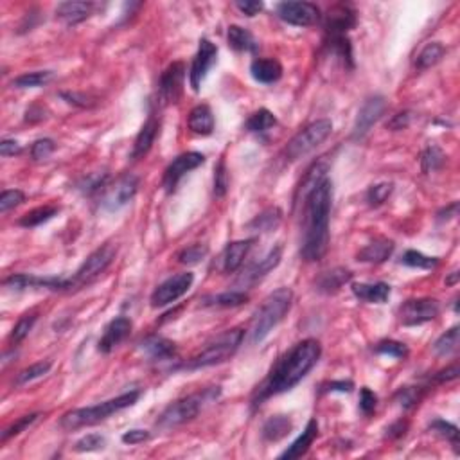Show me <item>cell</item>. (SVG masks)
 <instances>
[{
    "mask_svg": "<svg viewBox=\"0 0 460 460\" xmlns=\"http://www.w3.org/2000/svg\"><path fill=\"white\" fill-rule=\"evenodd\" d=\"M322 354V345L313 338H306L295 343L270 371L266 380L257 387L252 398V406H261L266 399L288 392L293 387L299 385L311 368L317 365Z\"/></svg>",
    "mask_w": 460,
    "mask_h": 460,
    "instance_id": "1",
    "label": "cell"
},
{
    "mask_svg": "<svg viewBox=\"0 0 460 460\" xmlns=\"http://www.w3.org/2000/svg\"><path fill=\"white\" fill-rule=\"evenodd\" d=\"M302 210L301 255L308 263L320 261L329 247V214L333 203V184L324 180L304 198Z\"/></svg>",
    "mask_w": 460,
    "mask_h": 460,
    "instance_id": "2",
    "label": "cell"
},
{
    "mask_svg": "<svg viewBox=\"0 0 460 460\" xmlns=\"http://www.w3.org/2000/svg\"><path fill=\"white\" fill-rule=\"evenodd\" d=\"M138 398H141V392H138V390H131V392H126L122 394V396H117V398L99 403V405L87 406V408H76V410H71L63 415L59 424H62L63 430L67 431L94 426V424L108 419L110 415L117 414V412L124 410L128 406H134L135 403L138 401Z\"/></svg>",
    "mask_w": 460,
    "mask_h": 460,
    "instance_id": "3",
    "label": "cell"
},
{
    "mask_svg": "<svg viewBox=\"0 0 460 460\" xmlns=\"http://www.w3.org/2000/svg\"><path fill=\"white\" fill-rule=\"evenodd\" d=\"M293 301V292L289 288H279L273 293H270L266 299H264L263 306L259 308V311L255 313L254 322H252L250 329V342L254 345L263 342L270 333L273 331V327L286 317V313L292 308Z\"/></svg>",
    "mask_w": 460,
    "mask_h": 460,
    "instance_id": "4",
    "label": "cell"
},
{
    "mask_svg": "<svg viewBox=\"0 0 460 460\" xmlns=\"http://www.w3.org/2000/svg\"><path fill=\"white\" fill-rule=\"evenodd\" d=\"M218 396L220 387H210V389H203L200 390V392L189 394L185 398L171 403V405L159 415L157 424H159L160 428H164V430L182 426V424L193 421L209 403H213L214 399H218Z\"/></svg>",
    "mask_w": 460,
    "mask_h": 460,
    "instance_id": "5",
    "label": "cell"
},
{
    "mask_svg": "<svg viewBox=\"0 0 460 460\" xmlns=\"http://www.w3.org/2000/svg\"><path fill=\"white\" fill-rule=\"evenodd\" d=\"M243 338H245V331L243 329H229L222 333L220 336L209 342L206 349H201L196 356H193L187 364L182 365V368L187 371H196V368L213 367V365H220L223 361L230 360L236 354V351L241 345Z\"/></svg>",
    "mask_w": 460,
    "mask_h": 460,
    "instance_id": "6",
    "label": "cell"
},
{
    "mask_svg": "<svg viewBox=\"0 0 460 460\" xmlns=\"http://www.w3.org/2000/svg\"><path fill=\"white\" fill-rule=\"evenodd\" d=\"M115 254H117V247L112 243H106L97 250H94L85 259V263L76 270L74 275L65 277V292H76V289L92 285L101 273L106 272V268L115 259Z\"/></svg>",
    "mask_w": 460,
    "mask_h": 460,
    "instance_id": "7",
    "label": "cell"
},
{
    "mask_svg": "<svg viewBox=\"0 0 460 460\" xmlns=\"http://www.w3.org/2000/svg\"><path fill=\"white\" fill-rule=\"evenodd\" d=\"M331 131H333V122L329 119H318V121L311 122L310 126H306L304 130L299 131L286 146V160L295 162V160L302 159L313 150H317L329 137Z\"/></svg>",
    "mask_w": 460,
    "mask_h": 460,
    "instance_id": "8",
    "label": "cell"
},
{
    "mask_svg": "<svg viewBox=\"0 0 460 460\" xmlns=\"http://www.w3.org/2000/svg\"><path fill=\"white\" fill-rule=\"evenodd\" d=\"M193 282L194 275L191 272H182L169 277L168 280H164L162 285L157 286L155 292L151 293V306L153 308H164V306L178 301L191 289Z\"/></svg>",
    "mask_w": 460,
    "mask_h": 460,
    "instance_id": "9",
    "label": "cell"
},
{
    "mask_svg": "<svg viewBox=\"0 0 460 460\" xmlns=\"http://www.w3.org/2000/svg\"><path fill=\"white\" fill-rule=\"evenodd\" d=\"M439 313L440 304L436 299H412L399 308V320L403 326H421L431 322L433 318L439 317Z\"/></svg>",
    "mask_w": 460,
    "mask_h": 460,
    "instance_id": "10",
    "label": "cell"
},
{
    "mask_svg": "<svg viewBox=\"0 0 460 460\" xmlns=\"http://www.w3.org/2000/svg\"><path fill=\"white\" fill-rule=\"evenodd\" d=\"M206 162V157L198 153V151H187V153H182V155L176 157L171 164L168 166V169L164 171V180L162 185L168 193H173L176 189V185L180 184V180L184 178L187 173H191L193 169L200 168L201 164Z\"/></svg>",
    "mask_w": 460,
    "mask_h": 460,
    "instance_id": "11",
    "label": "cell"
},
{
    "mask_svg": "<svg viewBox=\"0 0 460 460\" xmlns=\"http://www.w3.org/2000/svg\"><path fill=\"white\" fill-rule=\"evenodd\" d=\"M277 15L286 24L297 27H310L320 20V9L311 2H280L277 4Z\"/></svg>",
    "mask_w": 460,
    "mask_h": 460,
    "instance_id": "12",
    "label": "cell"
},
{
    "mask_svg": "<svg viewBox=\"0 0 460 460\" xmlns=\"http://www.w3.org/2000/svg\"><path fill=\"white\" fill-rule=\"evenodd\" d=\"M137 191H138V176L128 173V175L121 176L112 187L106 189L105 198H103L101 203H103V207H105L106 210H119L134 200Z\"/></svg>",
    "mask_w": 460,
    "mask_h": 460,
    "instance_id": "13",
    "label": "cell"
},
{
    "mask_svg": "<svg viewBox=\"0 0 460 460\" xmlns=\"http://www.w3.org/2000/svg\"><path fill=\"white\" fill-rule=\"evenodd\" d=\"M218 58V47L214 45L210 40L207 38H201L200 47H198V52L193 59V65H191V74H189V80H191V87H193L194 92H198L203 83V80L207 78L210 69L214 67Z\"/></svg>",
    "mask_w": 460,
    "mask_h": 460,
    "instance_id": "14",
    "label": "cell"
},
{
    "mask_svg": "<svg viewBox=\"0 0 460 460\" xmlns=\"http://www.w3.org/2000/svg\"><path fill=\"white\" fill-rule=\"evenodd\" d=\"M385 110H387L385 97L383 96L368 97V99L364 103V106H361L360 112H358L354 128H352V138H354V141H361V138L371 131V128L380 121L381 115L385 113Z\"/></svg>",
    "mask_w": 460,
    "mask_h": 460,
    "instance_id": "15",
    "label": "cell"
},
{
    "mask_svg": "<svg viewBox=\"0 0 460 460\" xmlns=\"http://www.w3.org/2000/svg\"><path fill=\"white\" fill-rule=\"evenodd\" d=\"M185 81V65L182 62L171 63L160 76L159 96L164 103H176L180 99Z\"/></svg>",
    "mask_w": 460,
    "mask_h": 460,
    "instance_id": "16",
    "label": "cell"
},
{
    "mask_svg": "<svg viewBox=\"0 0 460 460\" xmlns=\"http://www.w3.org/2000/svg\"><path fill=\"white\" fill-rule=\"evenodd\" d=\"M356 25V11L347 4H336L327 11L326 27L327 38L335 36H347L349 31Z\"/></svg>",
    "mask_w": 460,
    "mask_h": 460,
    "instance_id": "17",
    "label": "cell"
},
{
    "mask_svg": "<svg viewBox=\"0 0 460 460\" xmlns=\"http://www.w3.org/2000/svg\"><path fill=\"white\" fill-rule=\"evenodd\" d=\"M131 333V320L126 317L113 318L112 322L105 327V333L99 340V351L101 352H112L117 347L119 343L124 342Z\"/></svg>",
    "mask_w": 460,
    "mask_h": 460,
    "instance_id": "18",
    "label": "cell"
},
{
    "mask_svg": "<svg viewBox=\"0 0 460 460\" xmlns=\"http://www.w3.org/2000/svg\"><path fill=\"white\" fill-rule=\"evenodd\" d=\"M159 130H160L159 119L151 113L150 117H148V121L144 122L143 128H141V131L137 134V137H135L134 150H131V159L138 160L150 153V150L153 148V144H155V138L157 135H159Z\"/></svg>",
    "mask_w": 460,
    "mask_h": 460,
    "instance_id": "19",
    "label": "cell"
},
{
    "mask_svg": "<svg viewBox=\"0 0 460 460\" xmlns=\"http://www.w3.org/2000/svg\"><path fill=\"white\" fill-rule=\"evenodd\" d=\"M252 245H254V239H241V241L229 243L222 254L223 272L234 273L236 270H239L245 259H247Z\"/></svg>",
    "mask_w": 460,
    "mask_h": 460,
    "instance_id": "20",
    "label": "cell"
},
{
    "mask_svg": "<svg viewBox=\"0 0 460 460\" xmlns=\"http://www.w3.org/2000/svg\"><path fill=\"white\" fill-rule=\"evenodd\" d=\"M327 169H329V166H327L326 160H318V162H315L313 166L306 171L304 178H302L301 185H299L297 189V194H295V203H302L304 198L308 196L313 189H317L318 185L326 180Z\"/></svg>",
    "mask_w": 460,
    "mask_h": 460,
    "instance_id": "21",
    "label": "cell"
},
{
    "mask_svg": "<svg viewBox=\"0 0 460 460\" xmlns=\"http://www.w3.org/2000/svg\"><path fill=\"white\" fill-rule=\"evenodd\" d=\"M94 9H96L94 2H62L56 8V17L65 24L74 25L87 20L88 17H92Z\"/></svg>",
    "mask_w": 460,
    "mask_h": 460,
    "instance_id": "22",
    "label": "cell"
},
{
    "mask_svg": "<svg viewBox=\"0 0 460 460\" xmlns=\"http://www.w3.org/2000/svg\"><path fill=\"white\" fill-rule=\"evenodd\" d=\"M317 436H318V423H317V419H311L310 423H308V426H306V430L302 431V436H299L297 440H293L292 446H288L286 452L280 453L279 459L280 460L301 459L302 455L308 453V450H310L311 444L315 443Z\"/></svg>",
    "mask_w": 460,
    "mask_h": 460,
    "instance_id": "23",
    "label": "cell"
},
{
    "mask_svg": "<svg viewBox=\"0 0 460 460\" xmlns=\"http://www.w3.org/2000/svg\"><path fill=\"white\" fill-rule=\"evenodd\" d=\"M250 74L259 83H275L282 78V65L273 58H257L252 62Z\"/></svg>",
    "mask_w": 460,
    "mask_h": 460,
    "instance_id": "24",
    "label": "cell"
},
{
    "mask_svg": "<svg viewBox=\"0 0 460 460\" xmlns=\"http://www.w3.org/2000/svg\"><path fill=\"white\" fill-rule=\"evenodd\" d=\"M280 255H282V248H272V250L264 255L263 259H259V263L252 264V266L248 268L245 275L241 277L243 282H245V285H254V282H257L259 279H263L268 272H272L273 268L280 263Z\"/></svg>",
    "mask_w": 460,
    "mask_h": 460,
    "instance_id": "25",
    "label": "cell"
},
{
    "mask_svg": "<svg viewBox=\"0 0 460 460\" xmlns=\"http://www.w3.org/2000/svg\"><path fill=\"white\" fill-rule=\"evenodd\" d=\"M141 349H143L144 354L153 361L171 360L176 352L175 343H173L171 340L164 338V336L159 335H153L150 336V338L144 340V342L141 343Z\"/></svg>",
    "mask_w": 460,
    "mask_h": 460,
    "instance_id": "26",
    "label": "cell"
},
{
    "mask_svg": "<svg viewBox=\"0 0 460 460\" xmlns=\"http://www.w3.org/2000/svg\"><path fill=\"white\" fill-rule=\"evenodd\" d=\"M394 252V243L387 238H378L373 243H368L367 247L358 252V261L361 263L380 264L385 263Z\"/></svg>",
    "mask_w": 460,
    "mask_h": 460,
    "instance_id": "27",
    "label": "cell"
},
{
    "mask_svg": "<svg viewBox=\"0 0 460 460\" xmlns=\"http://www.w3.org/2000/svg\"><path fill=\"white\" fill-rule=\"evenodd\" d=\"M351 289L356 299L368 302V304H383L390 297V286L387 282H373V285L356 282Z\"/></svg>",
    "mask_w": 460,
    "mask_h": 460,
    "instance_id": "28",
    "label": "cell"
},
{
    "mask_svg": "<svg viewBox=\"0 0 460 460\" xmlns=\"http://www.w3.org/2000/svg\"><path fill=\"white\" fill-rule=\"evenodd\" d=\"M214 115L213 110L209 108L207 105H198L191 110L187 119V126L189 130L193 131L196 135H210L214 131Z\"/></svg>",
    "mask_w": 460,
    "mask_h": 460,
    "instance_id": "29",
    "label": "cell"
},
{
    "mask_svg": "<svg viewBox=\"0 0 460 460\" xmlns=\"http://www.w3.org/2000/svg\"><path fill=\"white\" fill-rule=\"evenodd\" d=\"M352 279V273L345 268H335L329 272H324L317 279V289L322 293H336Z\"/></svg>",
    "mask_w": 460,
    "mask_h": 460,
    "instance_id": "30",
    "label": "cell"
},
{
    "mask_svg": "<svg viewBox=\"0 0 460 460\" xmlns=\"http://www.w3.org/2000/svg\"><path fill=\"white\" fill-rule=\"evenodd\" d=\"M227 40H229V45L238 52H255L259 47V43L255 42L254 34L239 25H230Z\"/></svg>",
    "mask_w": 460,
    "mask_h": 460,
    "instance_id": "31",
    "label": "cell"
},
{
    "mask_svg": "<svg viewBox=\"0 0 460 460\" xmlns=\"http://www.w3.org/2000/svg\"><path fill=\"white\" fill-rule=\"evenodd\" d=\"M247 302L248 295L245 292H225L201 299V306H206V308H236V306L247 304Z\"/></svg>",
    "mask_w": 460,
    "mask_h": 460,
    "instance_id": "32",
    "label": "cell"
},
{
    "mask_svg": "<svg viewBox=\"0 0 460 460\" xmlns=\"http://www.w3.org/2000/svg\"><path fill=\"white\" fill-rule=\"evenodd\" d=\"M292 428L293 423L286 415H275V417H270L266 423H264L263 437L266 440H270V443H277V440L285 439L286 436H289Z\"/></svg>",
    "mask_w": 460,
    "mask_h": 460,
    "instance_id": "33",
    "label": "cell"
},
{
    "mask_svg": "<svg viewBox=\"0 0 460 460\" xmlns=\"http://www.w3.org/2000/svg\"><path fill=\"white\" fill-rule=\"evenodd\" d=\"M280 220H282V213H280L279 207H270V209L257 214V216L248 223V229L255 230V232H272V230H275L277 227H279Z\"/></svg>",
    "mask_w": 460,
    "mask_h": 460,
    "instance_id": "34",
    "label": "cell"
},
{
    "mask_svg": "<svg viewBox=\"0 0 460 460\" xmlns=\"http://www.w3.org/2000/svg\"><path fill=\"white\" fill-rule=\"evenodd\" d=\"M444 55H446V47H444L443 43L439 42L428 43V45L419 52L417 58H415V67H417V71H426V69H431L444 58Z\"/></svg>",
    "mask_w": 460,
    "mask_h": 460,
    "instance_id": "35",
    "label": "cell"
},
{
    "mask_svg": "<svg viewBox=\"0 0 460 460\" xmlns=\"http://www.w3.org/2000/svg\"><path fill=\"white\" fill-rule=\"evenodd\" d=\"M56 214H58V207L55 206L36 207V209L25 213L18 223H20V227H25V229H33V227L43 225V223H47L49 220H52Z\"/></svg>",
    "mask_w": 460,
    "mask_h": 460,
    "instance_id": "36",
    "label": "cell"
},
{
    "mask_svg": "<svg viewBox=\"0 0 460 460\" xmlns=\"http://www.w3.org/2000/svg\"><path fill=\"white\" fill-rule=\"evenodd\" d=\"M459 342H460V327L455 326L437 338V342L433 343V352H436L437 356L453 354V352L459 349Z\"/></svg>",
    "mask_w": 460,
    "mask_h": 460,
    "instance_id": "37",
    "label": "cell"
},
{
    "mask_svg": "<svg viewBox=\"0 0 460 460\" xmlns=\"http://www.w3.org/2000/svg\"><path fill=\"white\" fill-rule=\"evenodd\" d=\"M277 124V119L270 110L261 108L257 110L255 113H252L250 117L247 121V130L252 131V134H264L270 128Z\"/></svg>",
    "mask_w": 460,
    "mask_h": 460,
    "instance_id": "38",
    "label": "cell"
},
{
    "mask_svg": "<svg viewBox=\"0 0 460 460\" xmlns=\"http://www.w3.org/2000/svg\"><path fill=\"white\" fill-rule=\"evenodd\" d=\"M52 72L50 71H36V72H27L13 80V87L15 88H38L49 83L52 80Z\"/></svg>",
    "mask_w": 460,
    "mask_h": 460,
    "instance_id": "39",
    "label": "cell"
},
{
    "mask_svg": "<svg viewBox=\"0 0 460 460\" xmlns=\"http://www.w3.org/2000/svg\"><path fill=\"white\" fill-rule=\"evenodd\" d=\"M446 162V155L439 146H428L421 155V168L426 175L439 171Z\"/></svg>",
    "mask_w": 460,
    "mask_h": 460,
    "instance_id": "40",
    "label": "cell"
},
{
    "mask_svg": "<svg viewBox=\"0 0 460 460\" xmlns=\"http://www.w3.org/2000/svg\"><path fill=\"white\" fill-rule=\"evenodd\" d=\"M424 392H426V387H403V389H399V392L396 394V401H398L399 406H403L405 410H410L415 405H419V401L423 399Z\"/></svg>",
    "mask_w": 460,
    "mask_h": 460,
    "instance_id": "41",
    "label": "cell"
},
{
    "mask_svg": "<svg viewBox=\"0 0 460 460\" xmlns=\"http://www.w3.org/2000/svg\"><path fill=\"white\" fill-rule=\"evenodd\" d=\"M401 263L406 266L412 268H421V270H431L439 264L437 257H430V255H424L423 252L417 250H408L405 252V255L401 257Z\"/></svg>",
    "mask_w": 460,
    "mask_h": 460,
    "instance_id": "42",
    "label": "cell"
},
{
    "mask_svg": "<svg viewBox=\"0 0 460 460\" xmlns=\"http://www.w3.org/2000/svg\"><path fill=\"white\" fill-rule=\"evenodd\" d=\"M394 191L392 182H380L376 185H371L367 191V201L371 207H380L383 206L390 198Z\"/></svg>",
    "mask_w": 460,
    "mask_h": 460,
    "instance_id": "43",
    "label": "cell"
},
{
    "mask_svg": "<svg viewBox=\"0 0 460 460\" xmlns=\"http://www.w3.org/2000/svg\"><path fill=\"white\" fill-rule=\"evenodd\" d=\"M38 317L36 313H29V315H24V317L18 320L17 324H15V327H13L11 331V336H9V340H11V343H20L24 342L25 338H27V335L31 333V329H33V326L36 324Z\"/></svg>",
    "mask_w": 460,
    "mask_h": 460,
    "instance_id": "44",
    "label": "cell"
},
{
    "mask_svg": "<svg viewBox=\"0 0 460 460\" xmlns=\"http://www.w3.org/2000/svg\"><path fill=\"white\" fill-rule=\"evenodd\" d=\"M374 351L378 354L396 358V360H405L406 356H408V347L403 342H396V340H383V342L376 343Z\"/></svg>",
    "mask_w": 460,
    "mask_h": 460,
    "instance_id": "45",
    "label": "cell"
},
{
    "mask_svg": "<svg viewBox=\"0 0 460 460\" xmlns=\"http://www.w3.org/2000/svg\"><path fill=\"white\" fill-rule=\"evenodd\" d=\"M50 367H52L50 361H38V364H33L31 367L24 368L17 376V385H27V383L38 380V378H43L49 373Z\"/></svg>",
    "mask_w": 460,
    "mask_h": 460,
    "instance_id": "46",
    "label": "cell"
},
{
    "mask_svg": "<svg viewBox=\"0 0 460 460\" xmlns=\"http://www.w3.org/2000/svg\"><path fill=\"white\" fill-rule=\"evenodd\" d=\"M207 254H209L207 245H191L178 254V261L182 264H198L206 259Z\"/></svg>",
    "mask_w": 460,
    "mask_h": 460,
    "instance_id": "47",
    "label": "cell"
},
{
    "mask_svg": "<svg viewBox=\"0 0 460 460\" xmlns=\"http://www.w3.org/2000/svg\"><path fill=\"white\" fill-rule=\"evenodd\" d=\"M106 439L99 433H88V436L81 437L78 443L74 444V450L78 453H88V452H99L105 448Z\"/></svg>",
    "mask_w": 460,
    "mask_h": 460,
    "instance_id": "48",
    "label": "cell"
},
{
    "mask_svg": "<svg viewBox=\"0 0 460 460\" xmlns=\"http://www.w3.org/2000/svg\"><path fill=\"white\" fill-rule=\"evenodd\" d=\"M229 171H227L225 160H220L218 166L214 168V194L218 198H223L229 191Z\"/></svg>",
    "mask_w": 460,
    "mask_h": 460,
    "instance_id": "49",
    "label": "cell"
},
{
    "mask_svg": "<svg viewBox=\"0 0 460 460\" xmlns=\"http://www.w3.org/2000/svg\"><path fill=\"white\" fill-rule=\"evenodd\" d=\"M38 417H40V414H29V415H24V417H20L17 423H13L11 426H8L4 431H2V437H0V440L6 443V440H9L11 437L20 436L22 431L27 430V428H29Z\"/></svg>",
    "mask_w": 460,
    "mask_h": 460,
    "instance_id": "50",
    "label": "cell"
},
{
    "mask_svg": "<svg viewBox=\"0 0 460 460\" xmlns=\"http://www.w3.org/2000/svg\"><path fill=\"white\" fill-rule=\"evenodd\" d=\"M430 430H433L436 433H439L440 437H444L446 440L453 444V446H459V428L455 424L448 423V421H443V419H437L430 424Z\"/></svg>",
    "mask_w": 460,
    "mask_h": 460,
    "instance_id": "51",
    "label": "cell"
},
{
    "mask_svg": "<svg viewBox=\"0 0 460 460\" xmlns=\"http://www.w3.org/2000/svg\"><path fill=\"white\" fill-rule=\"evenodd\" d=\"M25 200V194L20 189H9L0 194V213H8L9 209H15Z\"/></svg>",
    "mask_w": 460,
    "mask_h": 460,
    "instance_id": "52",
    "label": "cell"
},
{
    "mask_svg": "<svg viewBox=\"0 0 460 460\" xmlns=\"http://www.w3.org/2000/svg\"><path fill=\"white\" fill-rule=\"evenodd\" d=\"M56 150V144L52 138H38L36 143L31 146V157L33 160H45Z\"/></svg>",
    "mask_w": 460,
    "mask_h": 460,
    "instance_id": "53",
    "label": "cell"
},
{
    "mask_svg": "<svg viewBox=\"0 0 460 460\" xmlns=\"http://www.w3.org/2000/svg\"><path fill=\"white\" fill-rule=\"evenodd\" d=\"M376 405H378L376 394H374L371 389H367V387H364L360 392V410L364 412L365 415H371L374 414V410H376Z\"/></svg>",
    "mask_w": 460,
    "mask_h": 460,
    "instance_id": "54",
    "label": "cell"
},
{
    "mask_svg": "<svg viewBox=\"0 0 460 460\" xmlns=\"http://www.w3.org/2000/svg\"><path fill=\"white\" fill-rule=\"evenodd\" d=\"M59 96L67 101L69 105L80 106V108H90L94 105V97L87 96V94H78V92H62Z\"/></svg>",
    "mask_w": 460,
    "mask_h": 460,
    "instance_id": "55",
    "label": "cell"
},
{
    "mask_svg": "<svg viewBox=\"0 0 460 460\" xmlns=\"http://www.w3.org/2000/svg\"><path fill=\"white\" fill-rule=\"evenodd\" d=\"M410 121H412V113L410 112H399L398 115H394V117L390 119L389 124H387V128H390L392 131L405 130V128H408Z\"/></svg>",
    "mask_w": 460,
    "mask_h": 460,
    "instance_id": "56",
    "label": "cell"
},
{
    "mask_svg": "<svg viewBox=\"0 0 460 460\" xmlns=\"http://www.w3.org/2000/svg\"><path fill=\"white\" fill-rule=\"evenodd\" d=\"M236 8L247 17H255V15H259L263 11L264 4L263 2H255V0H245V2H236Z\"/></svg>",
    "mask_w": 460,
    "mask_h": 460,
    "instance_id": "57",
    "label": "cell"
},
{
    "mask_svg": "<svg viewBox=\"0 0 460 460\" xmlns=\"http://www.w3.org/2000/svg\"><path fill=\"white\" fill-rule=\"evenodd\" d=\"M150 437L151 436L148 430H128L124 436H122V443L134 446V444L144 443V440H148Z\"/></svg>",
    "mask_w": 460,
    "mask_h": 460,
    "instance_id": "58",
    "label": "cell"
},
{
    "mask_svg": "<svg viewBox=\"0 0 460 460\" xmlns=\"http://www.w3.org/2000/svg\"><path fill=\"white\" fill-rule=\"evenodd\" d=\"M22 151V146L17 141H11V138H4L0 143V155L2 157H15Z\"/></svg>",
    "mask_w": 460,
    "mask_h": 460,
    "instance_id": "59",
    "label": "cell"
},
{
    "mask_svg": "<svg viewBox=\"0 0 460 460\" xmlns=\"http://www.w3.org/2000/svg\"><path fill=\"white\" fill-rule=\"evenodd\" d=\"M459 376V364H453L450 367L443 368L440 373L436 374V381L437 383H446V381H453L457 380Z\"/></svg>",
    "mask_w": 460,
    "mask_h": 460,
    "instance_id": "60",
    "label": "cell"
},
{
    "mask_svg": "<svg viewBox=\"0 0 460 460\" xmlns=\"http://www.w3.org/2000/svg\"><path fill=\"white\" fill-rule=\"evenodd\" d=\"M406 430H408V423H406V421H398V423H394L392 426L387 430V437H390V439H399V437L405 436Z\"/></svg>",
    "mask_w": 460,
    "mask_h": 460,
    "instance_id": "61",
    "label": "cell"
},
{
    "mask_svg": "<svg viewBox=\"0 0 460 460\" xmlns=\"http://www.w3.org/2000/svg\"><path fill=\"white\" fill-rule=\"evenodd\" d=\"M352 383L351 381H331V383H327L326 385V390L327 392H351L352 390Z\"/></svg>",
    "mask_w": 460,
    "mask_h": 460,
    "instance_id": "62",
    "label": "cell"
},
{
    "mask_svg": "<svg viewBox=\"0 0 460 460\" xmlns=\"http://www.w3.org/2000/svg\"><path fill=\"white\" fill-rule=\"evenodd\" d=\"M459 214V201H453L452 206H448L446 209H443L439 213V220L444 222V220H453Z\"/></svg>",
    "mask_w": 460,
    "mask_h": 460,
    "instance_id": "63",
    "label": "cell"
},
{
    "mask_svg": "<svg viewBox=\"0 0 460 460\" xmlns=\"http://www.w3.org/2000/svg\"><path fill=\"white\" fill-rule=\"evenodd\" d=\"M459 279H460V273H459V270H455V272L450 273V277H446V285L455 286L457 282H459Z\"/></svg>",
    "mask_w": 460,
    "mask_h": 460,
    "instance_id": "64",
    "label": "cell"
}]
</instances>
